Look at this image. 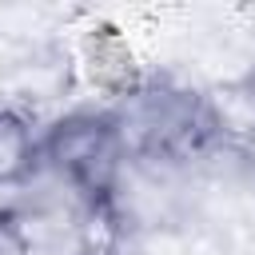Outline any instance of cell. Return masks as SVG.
Returning a JSON list of instances; mask_svg holds the SVG:
<instances>
[{
  "label": "cell",
  "mask_w": 255,
  "mask_h": 255,
  "mask_svg": "<svg viewBox=\"0 0 255 255\" xmlns=\"http://www.w3.org/2000/svg\"><path fill=\"white\" fill-rule=\"evenodd\" d=\"M108 116L116 124L124 159H183L211 139L203 100L163 84L124 92Z\"/></svg>",
  "instance_id": "obj_1"
},
{
  "label": "cell",
  "mask_w": 255,
  "mask_h": 255,
  "mask_svg": "<svg viewBox=\"0 0 255 255\" xmlns=\"http://www.w3.org/2000/svg\"><path fill=\"white\" fill-rule=\"evenodd\" d=\"M40 163H48L72 191H80L92 207L108 203L120 167L124 147L116 135V124L108 112H72L48 128L40 139Z\"/></svg>",
  "instance_id": "obj_2"
},
{
  "label": "cell",
  "mask_w": 255,
  "mask_h": 255,
  "mask_svg": "<svg viewBox=\"0 0 255 255\" xmlns=\"http://www.w3.org/2000/svg\"><path fill=\"white\" fill-rule=\"evenodd\" d=\"M199 100H203V120L211 135L235 139V143L255 139V80L219 84L211 96H199Z\"/></svg>",
  "instance_id": "obj_3"
},
{
  "label": "cell",
  "mask_w": 255,
  "mask_h": 255,
  "mask_svg": "<svg viewBox=\"0 0 255 255\" xmlns=\"http://www.w3.org/2000/svg\"><path fill=\"white\" fill-rule=\"evenodd\" d=\"M40 167V139L16 108H0V187L24 183Z\"/></svg>",
  "instance_id": "obj_4"
},
{
  "label": "cell",
  "mask_w": 255,
  "mask_h": 255,
  "mask_svg": "<svg viewBox=\"0 0 255 255\" xmlns=\"http://www.w3.org/2000/svg\"><path fill=\"white\" fill-rule=\"evenodd\" d=\"M0 255H36V239L28 223L12 211H0Z\"/></svg>",
  "instance_id": "obj_5"
},
{
  "label": "cell",
  "mask_w": 255,
  "mask_h": 255,
  "mask_svg": "<svg viewBox=\"0 0 255 255\" xmlns=\"http://www.w3.org/2000/svg\"><path fill=\"white\" fill-rule=\"evenodd\" d=\"M80 255H112L108 247H88V251H80Z\"/></svg>",
  "instance_id": "obj_6"
}]
</instances>
